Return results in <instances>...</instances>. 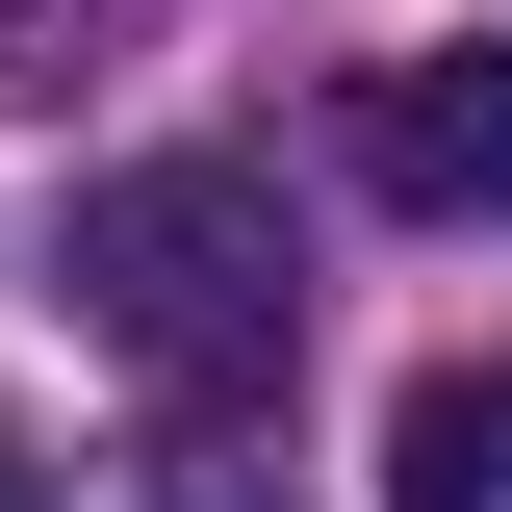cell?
Wrapping results in <instances>:
<instances>
[{
  "instance_id": "obj_5",
  "label": "cell",
  "mask_w": 512,
  "mask_h": 512,
  "mask_svg": "<svg viewBox=\"0 0 512 512\" xmlns=\"http://www.w3.org/2000/svg\"><path fill=\"white\" fill-rule=\"evenodd\" d=\"M103 77V26H52V0H0V103H77Z\"/></svg>"
},
{
  "instance_id": "obj_1",
  "label": "cell",
  "mask_w": 512,
  "mask_h": 512,
  "mask_svg": "<svg viewBox=\"0 0 512 512\" xmlns=\"http://www.w3.org/2000/svg\"><path fill=\"white\" fill-rule=\"evenodd\" d=\"M52 282H77V333H103L128 384H180V410H256V384L308 359V256H282V180H256V154H128V180H77Z\"/></svg>"
},
{
  "instance_id": "obj_2",
  "label": "cell",
  "mask_w": 512,
  "mask_h": 512,
  "mask_svg": "<svg viewBox=\"0 0 512 512\" xmlns=\"http://www.w3.org/2000/svg\"><path fill=\"white\" fill-rule=\"evenodd\" d=\"M359 180L410 205V231H512V52H410V77H359Z\"/></svg>"
},
{
  "instance_id": "obj_4",
  "label": "cell",
  "mask_w": 512,
  "mask_h": 512,
  "mask_svg": "<svg viewBox=\"0 0 512 512\" xmlns=\"http://www.w3.org/2000/svg\"><path fill=\"white\" fill-rule=\"evenodd\" d=\"M128 512H282V461H256V436H231V410H180V436L128 461Z\"/></svg>"
},
{
  "instance_id": "obj_6",
  "label": "cell",
  "mask_w": 512,
  "mask_h": 512,
  "mask_svg": "<svg viewBox=\"0 0 512 512\" xmlns=\"http://www.w3.org/2000/svg\"><path fill=\"white\" fill-rule=\"evenodd\" d=\"M0 512H52V487H26V436H0Z\"/></svg>"
},
{
  "instance_id": "obj_3",
  "label": "cell",
  "mask_w": 512,
  "mask_h": 512,
  "mask_svg": "<svg viewBox=\"0 0 512 512\" xmlns=\"http://www.w3.org/2000/svg\"><path fill=\"white\" fill-rule=\"evenodd\" d=\"M384 512H512V359H436L384 410Z\"/></svg>"
}]
</instances>
